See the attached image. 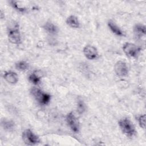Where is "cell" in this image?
I'll list each match as a JSON object with an SVG mask.
<instances>
[{
  "label": "cell",
  "instance_id": "obj_13",
  "mask_svg": "<svg viewBox=\"0 0 146 146\" xmlns=\"http://www.w3.org/2000/svg\"><path fill=\"white\" fill-rule=\"evenodd\" d=\"M1 125L3 128L8 131H11L14 129L15 124L11 120H9L7 119H3L1 121Z\"/></svg>",
  "mask_w": 146,
  "mask_h": 146
},
{
  "label": "cell",
  "instance_id": "obj_8",
  "mask_svg": "<svg viewBox=\"0 0 146 146\" xmlns=\"http://www.w3.org/2000/svg\"><path fill=\"white\" fill-rule=\"evenodd\" d=\"M83 53L85 56L90 60L96 59L98 52L96 48L91 45H87L83 48Z\"/></svg>",
  "mask_w": 146,
  "mask_h": 146
},
{
  "label": "cell",
  "instance_id": "obj_1",
  "mask_svg": "<svg viewBox=\"0 0 146 146\" xmlns=\"http://www.w3.org/2000/svg\"><path fill=\"white\" fill-rule=\"evenodd\" d=\"M119 125L122 132L128 137H132L136 134L135 128L132 123L127 118H123L119 121Z\"/></svg>",
  "mask_w": 146,
  "mask_h": 146
},
{
  "label": "cell",
  "instance_id": "obj_10",
  "mask_svg": "<svg viewBox=\"0 0 146 146\" xmlns=\"http://www.w3.org/2000/svg\"><path fill=\"white\" fill-rule=\"evenodd\" d=\"M108 26L110 29L111 30V31L116 35L120 36H123L124 35L122 30L112 21H110L108 22Z\"/></svg>",
  "mask_w": 146,
  "mask_h": 146
},
{
  "label": "cell",
  "instance_id": "obj_5",
  "mask_svg": "<svg viewBox=\"0 0 146 146\" xmlns=\"http://www.w3.org/2000/svg\"><path fill=\"white\" fill-rule=\"evenodd\" d=\"M123 50L124 53L128 56L135 57L137 56L140 49L138 47L132 43H125L123 46Z\"/></svg>",
  "mask_w": 146,
  "mask_h": 146
},
{
  "label": "cell",
  "instance_id": "obj_2",
  "mask_svg": "<svg viewBox=\"0 0 146 146\" xmlns=\"http://www.w3.org/2000/svg\"><path fill=\"white\" fill-rule=\"evenodd\" d=\"M22 139L26 144L29 145H35L39 142V137L29 129L23 132Z\"/></svg>",
  "mask_w": 146,
  "mask_h": 146
},
{
  "label": "cell",
  "instance_id": "obj_11",
  "mask_svg": "<svg viewBox=\"0 0 146 146\" xmlns=\"http://www.w3.org/2000/svg\"><path fill=\"white\" fill-rule=\"evenodd\" d=\"M66 23L72 28H78L80 26V23L78 18L74 15L69 16L66 20Z\"/></svg>",
  "mask_w": 146,
  "mask_h": 146
},
{
  "label": "cell",
  "instance_id": "obj_6",
  "mask_svg": "<svg viewBox=\"0 0 146 146\" xmlns=\"http://www.w3.org/2000/svg\"><path fill=\"white\" fill-rule=\"evenodd\" d=\"M66 121L72 131L75 133L79 132V124L77 119L72 112H70L67 115Z\"/></svg>",
  "mask_w": 146,
  "mask_h": 146
},
{
  "label": "cell",
  "instance_id": "obj_9",
  "mask_svg": "<svg viewBox=\"0 0 146 146\" xmlns=\"http://www.w3.org/2000/svg\"><path fill=\"white\" fill-rule=\"evenodd\" d=\"M3 78L6 82L10 84H15L18 80L17 74L11 71L5 72L3 75Z\"/></svg>",
  "mask_w": 146,
  "mask_h": 146
},
{
  "label": "cell",
  "instance_id": "obj_15",
  "mask_svg": "<svg viewBox=\"0 0 146 146\" xmlns=\"http://www.w3.org/2000/svg\"><path fill=\"white\" fill-rule=\"evenodd\" d=\"M15 67L19 71H25L28 69L29 64L25 61H19L15 64Z\"/></svg>",
  "mask_w": 146,
  "mask_h": 146
},
{
  "label": "cell",
  "instance_id": "obj_4",
  "mask_svg": "<svg viewBox=\"0 0 146 146\" xmlns=\"http://www.w3.org/2000/svg\"><path fill=\"white\" fill-rule=\"evenodd\" d=\"M8 37L10 42L14 44H19L21 42V34L18 25L13 27H10L8 30Z\"/></svg>",
  "mask_w": 146,
  "mask_h": 146
},
{
  "label": "cell",
  "instance_id": "obj_14",
  "mask_svg": "<svg viewBox=\"0 0 146 146\" xmlns=\"http://www.w3.org/2000/svg\"><path fill=\"white\" fill-rule=\"evenodd\" d=\"M44 30L48 33L51 34H55L57 33V27L51 22H47L43 26Z\"/></svg>",
  "mask_w": 146,
  "mask_h": 146
},
{
  "label": "cell",
  "instance_id": "obj_18",
  "mask_svg": "<svg viewBox=\"0 0 146 146\" xmlns=\"http://www.w3.org/2000/svg\"><path fill=\"white\" fill-rule=\"evenodd\" d=\"M137 120L140 126L144 129L145 127V115H140L137 117Z\"/></svg>",
  "mask_w": 146,
  "mask_h": 146
},
{
  "label": "cell",
  "instance_id": "obj_17",
  "mask_svg": "<svg viewBox=\"0 0 146 146\" xmlns=\"http://www.w3.org/2000/svg\"><path fill=\"white\" fill-rule=\"evenodd\" d=\"M85 110L86 106L84 102L81 100H79L77 103V111L79 113H83Z\"/></svg>",
  "mask_w": 146,
  "mask_h": 146
},
{
  "label": "cell",
  "instance_id": "obj_3",
  "mask_svg": "<svg viewBox=\"0 0 146 146\" xmlns=\"http://www.w3.org/2000/svg\"><path fill=\"white\" fill-rule=\"evenodd\" d=\"M31 92L34 98L37 100L40 104H47L50 100V95L42 92L40 90L37 88H33Z\"/></svg>",
  "mask_w": 146,
  "mask_h": 146
},
{
  "label": "cell",
  "instance_id": "obj_19",
  "mask_svg": "<svg viewBox=\"0 0 146 146\" xmlns=\"http://www.w3.org/2000/svg\"><path fill=\"white\" fill-rule=\"evenodd\" d=\"M10 3H11V6L14 8H15L16 10H18V11H19L21 12H23H23H25L26 11V8L22 7L20 6H19L18 4V2H16V1H12L10 2Z\"/></svg>",
  "mask_w": 146,
  "mask_h": 146
},
{
  "label": "cell",
  "instance_id": "obj_7",
  "mask_svg": "<svg viewBox=\"0 0 146 146\" xmlns=\"http://www.w3.org/2000/svg\"><path fill=\"white\" fill-rule=\"evenodd\" d=\"M115 73L119 76H125L128 74V70L127 64L123 61H118L114 66Z\"/></svg>",
  "mask_w": 146,
  "mask_h": 146
},
{
  "label": "cell",
  "instance_id": "obj_12",
  "mask_svg": "<svg viewBox=\"0 0 146 146\" xmlns=\"http://www.w3.org/2000/svg\"><path fill=\"white\" fill-rule=\"evenodd\" d=\"M134 33L137 38H141L145 34V27L142 25H136L134 28Z\"/></svg>",
  "mask_w": 146,
  "mask_h": 146
},
{
  "label": "cell",
  "instance_id": "obj_16",
  "mask_svg": "<svg viewBox=\"0 0 146 146\" xmlns=\"http://www.w3.org/2000/svg\"><path fill=\"white\" fill-rule=\"evenodd\" d=\"M29 80L33 84H38L40 83V77L36 75V74L35 73H33L31 74L29 77Z\"/></svg>",
  "mask_w": 146,
  "mask_h": 146
}]
</instances>
